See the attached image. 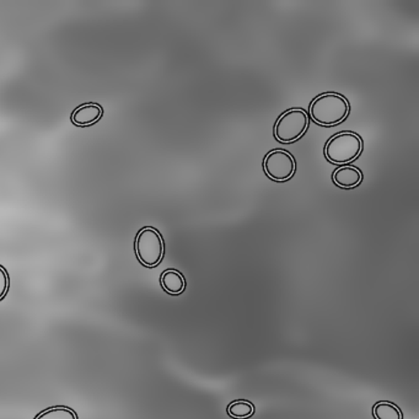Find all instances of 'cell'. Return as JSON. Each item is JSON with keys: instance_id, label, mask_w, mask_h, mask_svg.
<instances>
[{"instance_id": "obj_4", "label": "cell", "mask_w": 419, "mask_h": 419, "mask_svg": "<svg viewBox=\"0 0 419 419\" xmlns=\"http://www.w3.org/2000/svg\"><path fill=\"white\" fill-rule=\"evenodd\" d=\"M309 127L307 113L302 109L283 113L276 124V137L282 143H293L304 136Z\"/></svg>"}, {"instance_id": "obj_12", "label": "cell", "mask_w": 419, "mask_h": 419, "mask_svg": "<svg viewBox=\"0 0 419 419\" xmlns=\"http://www.w3.org/2000/svg\"><path fill=\"white\" fill-rule=\"evenodd\" d=\"M10 281L9 274L6 272V269L0 266V302L4 299L5 295L8 294L9 290Z\"/></svg>"}, {"instance_id": "obj_7", "label": "cell", "mask_w": 419, "mask_h": 419, "mask_svg": "<svg viewBox=\"0 0 419 419\" xmlns=\"http://www.w3.org/2000/svg\"><path fill=\"white\" fill-rule=\"evenodd\" d=\"M362 179L363 175L354 166H342L334 174L335 184L342 189H354L362 182Z\"/></svg>"}, {"instance_id": "obj_1", "label": "cell", "mask_w": 419, "mask_h": 419, "mask_svg": "<svg viewBox=\"0 0 419 419\" xmlns=\"http://www.w3.org/2000/svg\"><path fill=\"white\" fill-rule=\"evenodd\" d=\"M349 104L342 95H321L311 104L312 119L322 126H334L348 116Z\"/></svg>"}, {"instance_id": "obj_3", "label": "cell", "mask_w": 419, "mask_h": 419, "mask_svg": "<svg viewBox=\"0 0 419 419\" xmlns=\"http://www.w3.org/2000/svg\"><path fill=\"white\" fill-rule=\"evenodd\" d=\"M363 149V141L353 133H341L326 146V158L334 164H347L355 160Z\"/></svg>"}, {"instance_id": "obj_8", "label": "cell", "mask_w": 419, "mask_h": 419, "mask_svg": "<svg viewBox=\"0 0 419 419\" xmlns=\"http://www.w3.org/2000/svg\"><path fill=\"white\" fill-rule=\"evenodd\" d=\"M161 287L170 295H179L186 289V281L179 271L167 269L161 274Z\"/></svg>"}, {"instance_id": "obj_6", "label": "cell", "mask_w": 419, "mask_h": 419, "mask_svg": "<svg viewBox=\"0 0 419 419\" xmlns=\"http://www.w3.org/2000/svg\"><path fill=\"white\" fill-rule=\"evenodd\" d=\"M104 114V109L98 104H85L71 113V122L78 127H88L99 122Z\"/></svg>"}, {"instance_id": "obj_5", "label": "cell", "mask_w": 419, "mask_h": 419, "mask_svg": "<svg viewBox=\"0 0 419 419\" xmlns=\"http://www.w3.org/2000/svg\"><path fill=\"white\" fill-rule=\"evenodd\" d=\"M264 166L266 174L279 182L290 179L297 169L294 158L284 151H271L264 159Z\"/></svg>"}, {"instance_id": "obj_11", "label": "cell", "mask_w": 419, "mask_h": 419, "mask_svg": "<svg viewBox=\"0 0 419 419\" xmlns=\"http://www.w3.org/2000/svg\"><path fill=\"white\" fill-rule=\"evenodd\" d=\"M35 419H78V415L71 408L64 406H57L43 411Z\"/></svg>"}, {"instance_id": "obj_10", "label": "cell", "mask_w": 419, "mask_h": 419, "mask_svg": "<svg viewBox=\"0 0 419 419\" xmlns=\"http://www.w3.org/2000/svg\"><path fill=\"white\" fill-rule=\"evenodd\" d=\"M228 413L231 418L249 419L254 413V406L245 400H236L228 407Z\"/></svg>"}, {"instance_id": "obj_2", "label": "cell", "mask_w": 419, "mask_h": 419, "mask_svg": "<svg viewBox=\"0 0 419 419\" xmlns=\"http://www.w3.org/2000/svg\"><path fill=\"white\" fill-rule=\"evenodd\" d=\"M164 241L160 232L154 228H144L138 232L136 239V252L143 266L153 268L160 264L164 257Z\"/></svg>"}, {"instance_id": "obj_9", "label": "cell", "mask_w": 419, "mask_h": 419, "mask_svg": "<svg viewBox=\"0 0 419 419\" xmlns=\"http://www.w3.org/2000/svg\"><path fill=\"white\" fill-rule=\"evenodd\" d=\"M372 413L375 419H403L400 408L387 401L377 402V405L374 406Z\"/></svg>"}]
</instances>
